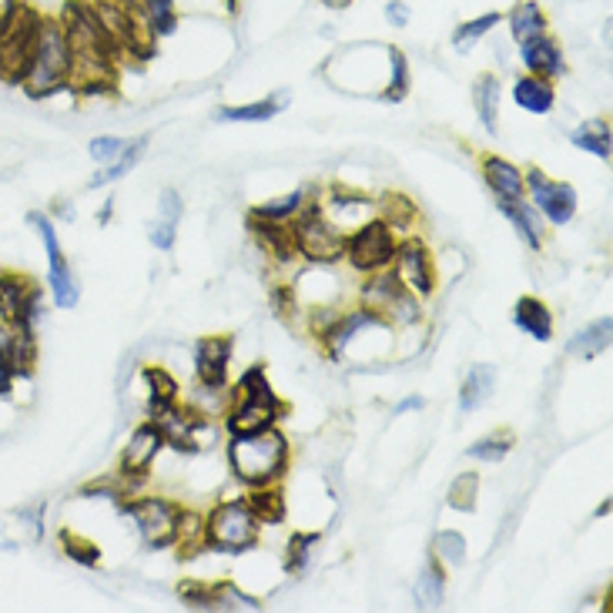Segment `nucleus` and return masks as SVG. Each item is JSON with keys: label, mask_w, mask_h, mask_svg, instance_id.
Returning a JSON list of instances; mask_svg holds the SVG:
<instances>
[{"label": "nucleus", "mask_w": 613, "mask_h": 613, "mask_svg": "<svg viewBox=\"0 0 613 613\" xmlns=\"http://www.w3.org/2000/svg\"><path fill=\"white\" fill-rule=\"evenodd\" d=\"M229 466L242 486H269L282 483L289 466H292V443L289 436L272 426L262 433H245V436H229Z\"/></svg>", "instance_id": "f257e3e1"}, {"label": "nucleus", "mask_w": 613, "mask_h": 613, "mask_svg": "<svg viewBox=\"0 0 613 613\" xmlns=\"http://www.w3.org/2000/svg\"><path fill=\"white\" fill-rule=\"evenodd\" d=\"M71 81H74V51H71V41H68L61 21L44 14L34 58H31L28 74H24V81L18 88L31 101H44V98H54V94L68 91Z\"/></svg>", "instance_id": "f03ea898"}, {"label": "nucleus", "mask_w": 613, "mask_h": 613, "mask_svg": "<svg viewBox=\"0 0 613 613\" xmlns=\"http://www.w3.org/2000/svg\"><path fill=\"white\" fill-rule=\"evenodd\" d=\"M262 523L249 510L245 496L239 500H219L209 513H204V543L215 553L242 556L259 546Z\"/></svg>", "instance_id": "7ed1b4c3"}, {"label": "nucleus", "mask_w": 613, "mask_h": 613, "mask_svg": "<svg viewBox=\"0 0 613 613\" xmlns=\"http://www.w3.org/2000/svg\"><path fill=\"white\" fill-rule=\"evenodd\" d=\"M292 239H295V252L299 259L312 262V265H339L342 252H345V232L325 219L322 201H312L299 212V219H292Z\"/></svg>", "instance_id": "20e7f679"}, {"label": "nucleus", "mask_w": 613, "mask_h": 613, "mask_svg": "<svg viewBox=\"0 0 613 613\" xmlns=\"http://www.w3.org/2000/svg\"><path fill=\"white\" fill-rule=\"evenodd\" d=\"M41 24H44V14L24 0L14 21L4 28V34H0V81L4 84L18 88L24 81L38 38H41Z\"/></svg>", "instance_id": "39448f33"}, {"label": "nucleus", "mask_w": 613, "mask_h": 613, "mask_svg": "<svg viewBox=\"0 0 613 613\" xmlns=\"http://www.w3.org/2000/svg\"><path fill=\"white\" fill-rule=\"evenodd\" d=\"M395 245H399V239L389 229V222L369 219L365 225H359L355 232L345 235L342 262H349V269L359 275H375V272H385L392 265Z\"/></svg>", "instance_id": "423d86ee"}, {"label": "nucleus", "mask_w": 613, "mask_h": 613, "mask_svg": "<svg viewBox=\"0 0 613 613\" xmlns=\"http://www.w3.org/2000/svg\"><path fill=\"white\" fill-rule=\"evenodd\" d=\"M118 510L134 520L148 550H171L174 530H178V510H181L174 500L154 496V493H138V496L124 500Z\"/></svg>", "instance_id": "0eeeda50"}, {"label": "nucleus", "mask_w": 613, "mask_h": 613, "mask_svg": "<svg viewBox=\"0 0 613 613\" xmlns=\"http://www.w3.org/2000/svg\"><path fill=\"white\" fill-rule=\"evenodd\" d=\"M523 181H526V201L533 209L553 225V229H563L576 219V188L566 184V181H553L546 171L540 168H526L523 171Z\"/></svg>", "instance_id": "6e6552de"}, {"label": "nucleus", "mask_w": 613, "mask_h": 613, "mask_svg": "<svg viewBox=\"0 0 613 613\" xmlns=\"http://www.w3.org/2000/svg\"><path fill=\"white\" fill-rule=\"evenodd\" d=\"M44 315V292L31 275L0 272V322H11L18 329H38Z\"/></svg>", "instance_id": "1a4fd4ad"}, {"label": "nucleus", "mask_w": 613, "mask_h": 613, "mask_svg": "<svg viewBox=\"0 0 613 613\" xmlns=\"http://www.w3.org/2000/svg\"><path fill=\"white\" fill-rule=\"evenodd\" d=\"M28 225H34V232L41 235L44 242V252H48V282H51V295H54V305L58 309H74L78 305V282H74V272H71V262L61 249V239H58V229L54 222L44 215V212H31L28 215Z\"/></svg>", "instance_id": "9d476101"}, {"label": "nucleus", "mask_w": 613, "mask_h": 613, "mask_svg": "<svg viewBox=\"0 0 613 613\" xmlns=\"http://www.w3.org/2000/svg\"><path fill=\"white\" fill-rule=\"evenodd\" d=\"M399 279V285L405 292H413L420 299H430L436 292V262H433V252L423 239H402L395 245V255H392V265H389Z\"/></svg>", "instance_id": "9b49d317"}, {"label": "nucleus", "mask_w": 613, "mask_h": 613, "mask_svg": "<svg viewBox=\"0 0 613 613\" xmlns=\"http://www.w3.org/2000/svg\"><path fill=\"white\" fill-rule=\"evenodd\" d=\"M38 365V329H18L0 322V395H8L14 379H28Z\"/></svg>", "instance_id": "f8f14e48"}, {"label": "nucleus", "mask_w": 613, "mask_h": 613, "mask_svg": "<svg viewBox=\"0 0 613 613\" xmlns=\"http://www.w3.org/2000/svg\"><path fill=\"white\" fill-rule=\"evenodd\" d=\"M235 352V335H201L194 342V375L201 389L225 392L229 389V365Z\"/></svg>", "instance_id": "ddd939ff"}, {"label": "nucleus", "mask_w": 613, "mask_h": 613, "mask_svg": "<svg viewBox=\"0 0 613 613\" xmlns=\"http://www.w3.org/2000/svg\"><path fill=\"white\" fill-rule=\"evenodd\" d=\"M289 405L282 399L275 402H262V399H245V395H232V405L225 413V430L229 436H245V433H262L279 426V420H285Z\"/></svg>", "instance_id": "4468645a"}, {"label": "nucleus", "mask_w": 613, "mask_h": 613, "mask_svg": "<svg viewBox=\"0 0 613 613\" xmlns=\"http://www.w3.org/2000/svg\"><path fill=\"white\" fill-rule=\"evenodd\" d=\"M164 450V436H161V430H158V423H141L131 436H128V443H124V450H121V460H118V473L121 476H128V480H148L151 476V466H154V460H158V453Z\"/></svg>", "instance_id": "2eb2a0df"}, {"label": "nucleus", "mask_w": 613, "mask_h": 613, "mask_svg": "<svg viewBox=\"0 0 613 613\" xmlns=\"http://www.w3.org/2000/svg\"><path fill=\"white\" fill-rule=\"evenodd\" d=\"M372 325H389V319H382L379 312L359 305V309H352V312H339L335 322L325 329V335H322L319 342H322V349H325L329 359H339V355L345 352V345H349L355 335H362L365 329H372Z\"/></svg>", "instance_id": "dca6fc26"}, {"label": "nucleus", "mask_w": 613, "mask_h": 613, "mask_svg": "<svg viewBox=\"0 0 613 613\" xmlns=\"http://www.w3.org/2000/svg\"><path fill=\"white\" fill-rule=\"evenodd\" d=\"M480 174H483V181H486V188L493 191L496 201H520V198H526L523 168H516L513 161L486 151V154H480Z\"/></svg>", "instance_id": "f3484780"}, {"label": "nucleus", "mask_w": 613, "mask_h": 613, "mask_svg": "<svg viewBox=\"0 0 613 613\" xmlns=\"http://www.w3.org/2000/svg\"><path fill=\"white\" fill-rule=\"evenodd\" d=\"M520 61H523L526 74H536V78H546V81H556V78L566 74V54H563L560 41L550 31L533 38L530 44H523Z\"/></svg>", "instance_id": "a211bd4d"}, {"label": "nucleus", "mask_w": 613, "mask_h": 613, "mask_svg": "<svg viewBox=\"0 0 613 613\" xmlns=\"http://www.w3.org/2000/svg\"><path fill=\"white\" fill-rule=\"evenodd\" d=\"M513 325H516L523 335H530L533 342H553V335H556L553 309H550L543 299H536V295L516 299V305H513Z\"/></svg>", "instance_id": "6ab92c4d"}, {"label": "nucleus", "mask_w": 613, "mask_h": 613, "mask_svg": "<svg viewBox=\"0 0 613 613\" xmlns=\"http://www.w3.org/2000/svg\"><path fill=\"white\" fill-rule=\"evenodd\" d=\"M249 232L255 235V242L262 245V252L279 262L289 265L299 259L295 252V239H292V222H262V219H249Z\"/></svg>", "instance_id": "aec40b11"}, {"label": "nucleus", "mask_w": 613, "mask_h": 613, "mask_svg": "<svg viewBox=\"0 0 613 613\" xmlns=\"http://www.w3.org/2000/svg\"><path fill=\"white\" fill-rule=\"evenodd\" d=\"M496 209L503 212V219L516 229V235L523 239V245L530 252H540L543 249V239H546V229L540 225V212L526 198L520 201H496Z\"/></svg>", "instance_id": "412c9836"}, {"label": "nucleus", "mask_w": 613, "mask_h": 613, "mask_svg": "<svg viewBox=\"0 0 613 613\" xmlns=\"http://www.w3.org/2000/svg\"><path fill=\"white\" fill-rule=\"evenodd\" d=\"M513 101H516V108H523L530 114H550L556 108V88L546 78L520 74L513 81Z\"/></svg>", "instance_id": "4be33fe9"}, {"label": "nucleus", "mask_w": 613, "mask_h": 613, "mask_svg": "<svg viewBox=\"0 0 613 613\" xmlns=\"http://www.w3.org/2000/svg\"><path fill=\"white\" fill-rule=\"evenodd\" d=\"M503 21L510 24V38L516 41V48H523L533 38L550 31V21H546V14H543V8L536 4V0H520V4H513L510 14H503Z\"/></svg>", "instance_id": "5701e85b"}, {"label": "nucleus", "mask_w": 613, "mask_h": 613, "mask_svg": "<svg viewBox=\"0 0 613 613\" xmlns=\"http://www.w3.org/2000/svg\"><path fill=\"white\" fill-rule=\"evenodd\" d=\"M141 375L148 382V420H161L178 405V379L161 365H148Z\"/></svg>", "instance_id": "b1692460"}, {"label": "nucleus", "mask_w": 613, "mask_h": 613, "mask_svg": "<svg viewBox=\"0 0 613 613\" xmlns=\"http://www.w3.org/2000/svg\"><path fill=\"white\" fill-rule=\"evenodd\" d=\"M171 546H174L178 560H194L209 550V543H204V516L198 510H188V506L178 510V530H174Z\"/></svg>", "instance_id": "393cba45"}, {"label": "nucleus", "mask_w": 613, "mask_h": 613, "mask_svg": "<svg viewBox=\"0 0 613 613\" xmlns=\"http://www.w3.org/2000/svg\"><path fill=\"white\" fill-rule=\"evenodd\" d=\"M289 104V91H275L262 101H249L239 108H219L215 121H239V124H259V121H272L275 114H282Z\"/></svg>", "instance_id": "a878e982"}, {"label": "nucleus", "mask_w": 613, "mask_h": 613, "mask_svg": "<svg viewBox=\"0 0 613 613\" xmlns=\"http://www.w3.org/2000/svg\"><path fill=\"white\" fill-rule=\"evenodd\" d=\"M245 503H249V510L255 513V520H259L262 526H279V523H285L289 506H285V490H282L279 483L252 486V490L245 493Z\"/></svg>", "instance_id": "bb28decb"}, {"label": "nucleus", "mask_w": 613, "mask_h": 613, "mask_svg": "<svg viewBox=\"0 0 613 613\" xmlns=\"http://www.w3.org/2000/svg\"><path fill=\"white\" fill-rule=\"evenodd\" d=\"M500 98H503V88H500V78L496 74H480L476 84H473V108L486 128V134H496L500 128Z\"/></svg>", "instance_id": "cd10ccee"}, {"label": "nucleus", "mask_w": 613, "mask_h": 613, "mask_svg": "<svg viewBox=\"0 0 613 613\" xmlns=\"http://www.w3.org/2000/svg\"><path fill=\"white\" fill-rule=\"evenodd\" d=\"M138 18L154 41H164L178 31V8L174 0H138Z\"/></svg>", "instance_id": "c85d7f7f"}, {"label": "nucleus", "mask_w": 613, "mask_h": 613, "mask_svg": "<svg viewBox=\"0 0 613 613\" xmlns=\"http://www.w3.org/2000/svg\"><path fill=\"white\" fill-rule=\"evenodd\" d=\"M496 389V369L493 365H473L460 385V413H473V409H480Z\"/></svg>", "instance_id": "c756f323"}, {"label": "nucleus", "mask_w": 613, "mask_h": 613, "mask_svg": "<svg viewBox=\"0 0 613 613\" xmlns=\"http://www.w3.org/2000/svg\"><path fill=\"white\" fill-rule=\"evenodd\" d=\"M610 332H613V319L603 315L596 322H590L586 329H580L570 342H566V352L576 355V359H596L610 349Z\"/></svg>", "instance_id": "7c9ffc66"}, {"label": "nucleus", "mask_w": 613, "mask_h": 613, "mask_svg": "<svg viewBox=\"0 0 613 613\" xmlns=\"http://www.w3.org/2000/svg\"><path fill=\"white\" fill-rule=\"evenodd\" d=\"M399 292H402V285H399L395 272L385 269V272L369 275V282L359 289V305H365V309H372V312H379V315L385 319V309L395 302Z\"/></svg>", "instance_id": "2f4dec72"}, {"label": "nucleus", "mask_w": 613, "mask_h": 613, "mask_svg": "<svg viewBox=\"0 0 613 613\" xmlns=\"http://www.w3.org/2000/svg\"><path fill=\"white\" fill-rule=\"evenodd\" d=\"M570 141H573L580 151H590L593 158H603V161H610V154H613V134H610V121H606V118H590V121H583V124L570 134Z\"/></svg>", "instance_id": "473e14b6"}, {"label": "nucleus", "mask_w": 613, "mask_h": 613, "mask_svg": "<svg viewBox=\"0 0 613 613\" xmlns=\"http://www.w3.org/2000/svg\"><path fill=\"white\" fill-rule=\"evenodd\" d=\"M309 204V191L305 188H295L282 198H272L265 204H255V209L249 212V219H262V222H292L299 219V212Z\"/></svg>", "instance_id": "72a5a7b5"}, {"label": "nucleus", "mask_w": 613, "mask_h": 613, "mask_svg": "<svg viewBox=\"0 0 613 613\" xmlns=\"http://www.w3.org/2000/svg\"><path fill=\"white\" fill-rule=\"evenodd\" d=\"M443 596H446V570H443V563L433 556V560L423 566L420 580H416V603H420L423 610H436V606H443Z\"/></svg>", "instance_id": "f704fd0d"}, {"label": "nucleus", "mask_w": 613, "mask_h": 613, "mask_svg": "<svg viewBox=\"0 0 613 613\" xmlns=\"http://www.w3.org/2000/svg\"><path fill=\"white\" fill-rule=\"evenodd\" d=\"M379 219H385L392 232H413L420 222V209H416V201L405 194H385Z\"/></svg>", "instance_id": "c9c22d12"}, {"label": "nucleus", "mask_w": 613, "mask_h": 613, "mask_svg": "<svg viewBox=\"0 0 613 613\" xmlns=\"http://www.w3.org/2000/svg\"><path fill=\"white\" fill-rule=\"evenodd\" d=\"M144 148H148V134H141V138L128 141V148L121 151V158H114L111 164H104V171H101V174H94V178H91V188H104V184H114L118 178H124V174L141 161Z\"/></svg>", "instance_id": "e433bc0d"}, {"label": "nucleus", "mask_w": 613, "mask_h": 613, "mask_svg": "<svg viewBox=\"0 0 613 613\" xmlns=\"http://www.w3.org/2000/svg\"><path fill=\"white\" fill-rule=\"evenodd\" d=\"M181 603L191 610H222V580L219 583H204V580H181L178 583Z\"/></svg>", "instance_id": "4c0bfd02"}, {"label": "nucleus", "mask_w": 613, "mask_h": 613, "mask_svg": "<svg viewBox=\"0 0 613 613\" xmlns=\"http://www.w3.org/2000/svg\"><path fill=\"white\" fill-rule=\"evenodd\" d=\"M503 24V14L500 11H486V14H480V18H470V21H463L456 31H453V48L456 51H470L473 44H480L493 28H500Z\"/></svg>", "instance_id": "58836bf2"}, {"label": "nucleus", "mask_w": 613, "mask_h": 613, "mask_svg": "<svg viewBox=\"0 0 613 613\" xmlns=\"http://www.w3.org/2000/svg\"><path fill=\"white\" fill-rule=\"evenodd\" d=\"M389 68H392V74H389V84H385V91L379 94V101L399 104V101H405L409 84H413V74H409V58H405L399 48H389Z\"/></svg>", "instance_id": "ea45409f"}, {"label": "nucleus", "mask_w": 613, "mask_h": 613, "mask_svg": "<svg viewBox=\"0 0 613 613\" xmlns=\"http://www.w3.org/2000/svg\"><path fill=\"white\" fill-rule=\"evenodd\" d=\"M510 450H513V433L510 430H500V433H490V436L476 440L466 450V456L476 460V463H503L510 456Z\"/></svg>", "instance_id": "a19ab883"}, {"label": "nucleus", "mask_w": 613, "mask_h": 613, "mask_svg": "<svg viewBox=\"0 0 613 613\" xmlns=\"http://www.w3.org/2000/svg\"><path fill=\"white\" fill-rule=\"evenodd\" d=\"M446 503L460 513H476V503H480V473L470 470V473H460L450 486V496Z\"/></svg>", "instance_id": "79ce46f5"}, {"label": "nucleus", "mask_w": 613, "mask_h": 613, "mask_svg": "<svg viewBox=\"0 0 613 613\" xmlns=\"http://www.w3.org/2000/svg\"><path fill=\"white\" fill-rule=\"evenodd\" d=\"M58 540H61V550L74 560V563H81V566H98L101 563V546L94 543V540H88V536H81V533H74V530H61L58 533Z\"/></svg>", "instance_id": "37998d69"}, {"label": "nucleus", "mask_w": 613, "mask_h": 613, "mask_svg": "<svg viewBox=\"0 0 613 613\" xmlns=\"http://www.w3.org/2000/svg\"><path fill=\"white\" fill-rule=\"evenodd\" d=\"M322 536L319 533H292L289 536V546H285V570L292 576L305 573L309 570V556H312V546L319 543Z\"/></svg>", "instance_id": "c03bdc74"}, {"label": "nucleus", "mask_w": 613, "mask_h": 613, "mask_svg": "<svg viewBox=\"0 0 613 613\" xmlns=\"http://www.w3.org/2000/svg\"><path fill=\"white\" fill-rule=\"evenodd\" d=\"M385 319L395 322V325H416V322H423V299L402 289L395 295V302L385 309Z\"/></svg>", "instance_id": "a18cd8bd"}, {"label": "nucleus", "mask_w": 613, "mask_h": 613, "mask_svg": "<svg viewBox=\"0 0 613 613\" xmlns=\"http://www.w3.org/2000/svg\"><path fill=\"white\" fill-rule=\"evenodd\" d=\"M433 556H436L440 563L460 566V563L466 560V536L456 533V530H443V533L436 536V543H433Z\"/></svg>", "instance_id": "49530a36"}, {"label": "nucleus", "mask_w": 613, "mask_h": 613, "mask_svg": "<svg viewBox=\"0 0 613 613\" xmlns=\"http://www.w3.org/2000/svg\"><path fill=\"white\" fill-rule=\"evenodd\" d=\"M124 148H128V138H114V134L91 138V144H88L91 158H94V161H101V164H111L114 158H121V151H124Z\"/></svg>", "instance_id": "de8ad7c7"}, {"label": "nucleus", "mask_w": 613, "mask_h": 613, "mask_svg": "<svg viewBox=\"0 0 613 613\" xmlns=\"http://www.w3.org/2000/svg\"><path fill=\"white\" fill-rule=\"evenodd\" d=\"M222 610H262V600L259 596H249L235 583L222 580Z\"/></svg>", "instance_id": "09e8293b"}, {"label": "nucleus", "mask_w": 613, "mask_h": 613, "mask_svg": "<svg viewBox=\"0 0 613 613\" xmlns=\"http://www.w3.org/2000/svg\"><path fill=\"white\" fill-rule=\"evenodd\" d=\"M148 239H151L154 249L171 252L174 249V239H178V225L174 222H164V219H154V225L148 229Z\"/></svg>", "instance_id": "8fccbe9b"}, {"label": "nucleus", "mask_w": 613, "mask_h": 613, "mask_svg": "<svg viewBox=\"0 0 613 613\" xmlns=\"http://www.w3.org/2000/svg\"><path fill=\"white\" fill-rule=\"evenodd\" d=\"M272 305H275V315L285 319V322L295 319L299 309H302V305L295 302V289H292V285H279V289L272 292Z\"/></svg>", "instance_id": "3c124183"}, {"label": "nucleus", "mask_w": 613, "mask_h": 613, "mask_svg": "<svg viewBox=\"0 0 613 613\" xmlns=\"http://www.w3.org/2000/svg\"><path fill=\"white\" fill-rule=\"evenodd\" d=\"M181 194L174 191V188H164L161 191V201H158V219H164V222H174L178 225V219H181Z\"/></svg>", "instance_id": "603ef678"}, {"label": "nucleus", "mask_w": 613, "mask_h": 613, "mask_svg": "<svg viewBox=\"0 0 613 613\" xmlns=\"http://www.w3.org/2000/svg\"><path fill=\"white\" fill-rule=\"evenodd\" d=\"M385 18H389L392 28H405L409 24V8L402 4V0H389V4H385Z\"/></svg>", "instance_id": "864d4df0"}, {"label": "nucleus", "mask_w": 613, "mask_h": 613, "mask_svg": "<svg viewBox=\"0 0 613 613\" xmlns=\"http://www.w3.org/2000/svg\"><path fill=\"white\" fill-rule=\"evenodd\" d=\"M24 4V0H0V34H4V28L14 21L18 8Z\"/></svg>", "instance_id": "5fc2aeb1"}, {"label": "nucleus", "mask_w": 613, "mask_h": 613, "mask_svg": "<svg viewBox=\"0 0 613 613\" xmlns=\"http://www.w3.org/2000/svg\"><path fill=\"white\" fill-rule=\"evenodd\" d=\"M423 405H426L423 395H405V399L395 405V416H399V413H409V409H423Z\"/></svg>", "instance_id": "6e6d98bb"}, {"label": "nucleus", "mask_w": 613, "mask_h": 613, "mask_svg": "<svg viewBox=\"0 0 613 613\" xmlns=\"http://www.w3.org/2000/svg\"><path fill=\"white\" fill-rule=\"evenodd\" d=\"M322 4H325L329 11H349V8H352V0H322Z\"/></svg>", "instance_id": "4d7b16f0"}, {"label": "nucleus", "mask_w": 613, "mask_h": 613, "mask_svg": "<svg viewBox=\"0 0 613 613\" xmlns=\"http://www.w3.org/2000/svg\"><path fill=\"white\" fill-rule=\"evenodd\" d=\"M58 215L71 222V219H74V209H71V204H58Z\"/></svg>", "instance_id": "13d9d810"}, {"label": "nucleus", "mask_w": 613, "mask_h": 613, "mask_svg": "<svg viewBox=\"0 0 613 613\" xmlns=\"http://www.w3.org/2000/svg\"><path fill=\"white\" fill-rule=\"evenodd\" d=\"M111 209H114V204L108 201V204H104V209H101V222H108V219H111Z\"/></svg>", "instance_id": "bf43d9fd"}, {"label": "nucleus", "mask_w": 613, "mask_h": 613, "mask_svg": "<svg viewBox=\"0 0 613 613\" xmlns=\"http://www.w3.org/2000/svg\"><path fill=\"white\" fill-rule=\"evenodd\" d=\"M610 513V500H603L600 506H596V516H606Z\"/></svg>", "instance_id": "052dcab7"}, {"label": "nucleus", "mask_w": 613, "mask_h": 613, "mask_svg": "<svg viewBox=\"0 0 613 613\" xmlns=\"http://www.w3.org/2000/svg\"><path fill=\"white\" fill-rule=\"evenodd\" d=\"M225 8H229V14H239V0H225Z\"/></svg>", "instance_id": "680f3d73"}]
</instances>
